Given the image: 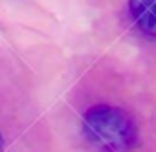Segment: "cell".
Returning a JSON list of instances; mask_svg holds the SVG:
<instances>
[{
	"label": "cell",
	"mask_w": 156,
	"mask_h": 152,
	"mask_svg": "<svg viewBox=\"0 0 156 152\" xmlns=\"http://www.w3.org/2000/svg\"><path fill=\"white\" fill-rule=\"evenodd\" d=\"M85 136L98 152H130L138 132L132 117L116 106L96 105L85 114Z\"/></svg>",
	"instance_id": "6da1fadb"
},
{
	"label": "cell",
	"mask_w": 156,
	"mask_h": 152,
	"mask_svg": "<svg viewBox=\"0 0 156 152\" xmlns=\"http://www.w3.org/2000/svg\"><path fill=\"white\" fill-rule=\"evenodd\" d=\"M136 26L149 37H156V0H129Z\"/></svg>",
	"instance_id": "7a4b0ae2"
},
{
	"label": "cell",
	"mask_w": 156,
	"mask_h": 152,
	"mask_svg": "<svg viewBox=\"0 0 156 152\" xmlns=\"http://www.w3.org/2000/svg\"><path fill=\"white\" fill-rule=\"evenodd\" d=\"M2 147H4V137H2V134H0V152H2Z\"/></svg>",
	"instance_id": "3957f363"
}]
</instances>
